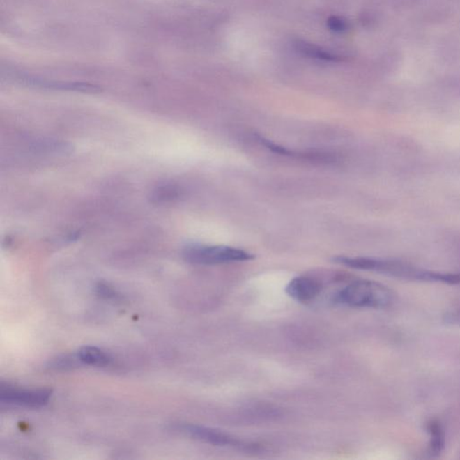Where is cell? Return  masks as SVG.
<instances>
[{
  "mask_svg": "<svg viewBox=\"0 0 460 460\" xmlns=\"http://www.w3.org/2000/svg\"><path fill=\"white\" fill-rule=\"evenodd\" d=\"M343 266L350 268L383 273L415 281L443 282L447 284H460V273H443L418 268L397 261L376 259L368 257H342Z\"/></svg>",
  "mask_w": 460,
  "mask_h": 460,
  "instance_id": "6da1fadb",
  "label": "cell"
},
{
  "mask_svg": "<svg viewBox=\"0 0 460 460\" xmlns=\"http://www.w3.org/2000/svg\"><path fill=\"white\" fill-rule=\"evenodd\" d=\"M394 300L390 288L369 279H358L332 296V302L355 309H385Z\"/></svg>",
  "mask_w": 460,
  "mask_h": 460,
  "instance_id": "7a4b0ae2",
  "label": "cell"
},
{
  "mask_svg": "<svg viewBox=\"0 0 460 460\" xmlns=\"http://www.w3.org/2000/svg\"><path fill=\"white\" fill-rule=\"evenodd\" d=\"M187 262L200 266L247 262L254 259L253 254L227 245H190L183 251Z\"/></svg>",
  "mask_w": 460,
  "mask_h": 460,
  "instance_id": "3957f363",
  "label": "cell"
},
{
  "mask_svg": "<svg viewBox=\"0 0 460 460\" xmlns=\"http://www.w3.org/2000/svg\"><path fill=\"white\" fill-rule=\"evenodd\" d=\"M49 390H20L15 388H3L0 391V401L8 405L26 407H42L52 397Z\"/></svg>",
  "mask_w": 460,
  "mask_h": 460,
  "instance_id": "277c9868",
  "label": "cell"
},
{
  "mask_svg": "<svg viewBox=\"0 0 460 460\" xmlns=\"http://www.w3.org/2000/svg\"><path fill=\"white\" fill-rule=\"evenodd\" d=\"M183 431L194 439L204 441L205 443L217 447H233L239 449H248L253 446L247 445L243 441L237 439L222 431L215 429L200 427V425L188 424L183 427Z\"/></svg>",
  "mask_w": 460,
  "mask_h": 460,
  "instance_id": "5b68a950",
  "label": "cell"
},
{
  "mask_svg": "<svg viewBox=\"0 0 460 460\" xmlns=\"http://www.w3.org/2000/svg\"><path fill=\"white\" fill-rule=\"evenodd\" d=\"M321 282L309 276H298L286 287V293L300 303H309L321 294Z\"/></svg>",
  "mask_w": 460,
  "mask_h": 460,
  "instance_id": "8992f818",
  "label": "cell"
},
{
  "mask_svg": "<svg viewBox=\"0 0 460 460\" xmlns=\"http://www.w3.org/2000/svg\"><path fill=\"white\" fill-rule=\"evenodd\" d=\"M17 80L23 85L34 86V88L91 93V94L101 91L99 86L89 83L57 82V80L39 79V77L31 76H20L17 77Z\"/></svg>",
  "mask_w": 460,
  "mask_h": 460,
  "instance_id": "52a82bcc",
  "label": "cell"
},
{
  "mask_svg": "<svg viewBox=\"0 0 460 460\" xmlns=\"http://www.w3.org/2000/svg\"><path fill=\"white\" fill-rule=\"evenodd\" d=\"M294 47L298 54L312 60L324 62H340L343 59L337 54H332L328 49L319 47L318 45H313L301 40H297L294 43Z\"/></svg>",
  "mask_w": 460,
  "mask_h": 460,
  "instance_id": "ba28073f",
  "label": "cell"
},
{
  "mask_svg": "<svg viewBox=\"0 0 460 460\" xmlns=\"http://www.w3.org/2000/svg\"><path fill=\"white\" fill-rule=\"evenodd\" d=\"M77 359L84 365L93 367L110 365L112 359L108 354L95 346H84L77 353Z\"/></svg>",
  "mask_w": 460,
  "mask_h": 460,
  "instance_id": "9c48e42d",
  "label": "cell"
},
{
  "mask_svg": "<svg viewBox=\"0 0 460 460\" xmlns=\"http://www.w3.org/2000/svg\"><path fill=\"white\" fill-rule=\"evenodd\" d=\"M429 434L431 435V453L438 455L443 450L445 441L443 428L439 422L434 421L429 424Z\"/></svg>",
  "mask_w": 460,
  "mask_h": 460,
  "instance_id": "30bf717a",
  "label": "cell"
},
{
  "mask_svg": "<svg viewBox=\"0 0 460 460\" xmlns=\"http://www.w3.org/2000/svg\"><path fill=\"white\" fill-rule=\"evenodd\" d=\"M179 192L175 186H161L155 190L152 194V201L154 203H166V201L175 200L178 197Z\"/></svg>",
  "mask_w": 460,
  "mask_h": 460,
  "instance_id": "8fae6325",
  "label": "cell"
},
{
  "mask_svg": "<svg viewBox=\"0 0 460 460\" xmlns=\"http://www.w3.org/2000/svg\"><path fill=\"white\" fill-rule=\"evenodd\" d=\"M328 27L332 32L344 33L349 29V24L344 17L332 15V17L328 18Z\"/></svg>",
  "mask_w": 460,
  "mask_h": 460,
  "instance_id": "7c38bea8",
  "label": "cell"
},
{
  "mask_svg": "<svg viewBox=\"0 0 460 460\" xmlns=\"http://www.w3.org/2000/svg\"><path fill=\"white\" fill-rule=\"evenodd\" d=\"M96 290H98V293L102 298H107V300H116L118 298L116 292L113 288L109 287L107 284H99L96 287Z\"/></svg>",
  "mask_w": 460,
  "mask_h": 460,
  "instance_id": "4fadbf2b",
  "label": "cell"
}]
</instances>
